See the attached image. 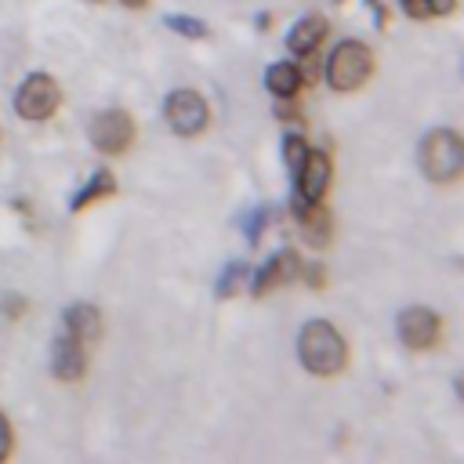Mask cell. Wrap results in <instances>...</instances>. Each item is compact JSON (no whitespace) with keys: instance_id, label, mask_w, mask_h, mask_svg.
<instances>
[{"instance_id":"1","label":"cell","mask_w":464,"mask_h":464,"mask_svg":"<svg viewBox=\"0 0 464 464\" xmlns=\"http://www.w3.org/2000/svg\"><path fill=\"white\" fill-rule=\"evenodd\" d=\"M297 359L315 377H337L348 366V344L334 323L312 319L297 334Z\"/></svg>"},{"instance_id":"2","label":"cell","mask_w":464,"mask_h":464,"mask_svg":"<svg viewBox=\"0 0 464 464\" xmlns=\"http://www.w3.org/2000/svg\"><path fill=\"white\" fill-rule=\"evenodd\" d=\"M373 51L362 44V40H341L330 58H326V83L337 91V94H348V91H359L370 76H373Z\"/></svg>"},{"instance_id":"3","label":"cell","mask_w":464,"mask_h":464,"mask_svg":"<svg viewBox=\"0 0 464 464\" xmlns=\"http://www.w3.org/2000/svg\"><path fill=\"white\" fill-rule=\"evenodd\" d=\"M420 170L428 174V181L450 185L460 178L464 170V141L457 130L439 127L420 141Z\"/></svg>"},{"instance_id":"4","label":"cell","mask_w":464,"mask_h":464,"mask_svg":"<svg viewBox=\"0 0 464 464\" xmlns=\"http://www.w3.org/2000/svg\"><path fill=\"white\" fill-rule=\"evenodd\" d=\"M62 105V87L51 72H29L22 80V87L14 91V112L22 120H33V123H44L58 112Z\"/></svg>"},{"instance_id":"5","label":"cell","mask_w":464,"mask_h":464,"mask_svg":"<svg viewBox=\"0 0 464 464\" xmlns=\"http://www.w3.org/2000/svg\"><path fill=\"white\" fill-rule=\"evenodd\" d=\"M87 134H91V145H94L102 156H123V152L134 145V120H130V112H123V109H102V112L91 120Z\"/></svg>"},{"instance_id":"6","label":"cell","mask_w":464,"mask_h":464,"mask_svg":"<svg viewBox=\"0 0 464 464\" xmlns=\"http://www.w3.org/2000/svg\"><path fill=\"white\" fill-rule=\"evenodd\" d=\"M163 116H167V123H170L174 134L192 138V134L207 130V123H210V105H207V98H203L199 91L181 87V91H174V94L167 98Z\"/></svg>"},{"instance_id":"7","label":"cell","mask_w":464,"mask_h":464,"mask_svg":"<svg viewBox=\"0 0 464 464\" xmlns=\"http://www.w3.org/2000/svg\"><path fill=\"white\" fill-rule=\"evenodd\" d=\"M399 337L410 352H431L442 337V315L424 308V304H413V308H402L399 312Z\"/></svg>"},{"instance_id":"8","label":"cell","mask_w":464,"mask_h":464,"mask_svg":"<svg viewBox=\"0 0 464 464\" xmlns=\"http://www.w3.org/2000/svg\"><path fill=\"white\" fill-rule=\"evenodd\" d=\"M297 276H301V257H297L294 246H283V250H276V254L254 272L250 294H254V297H265V294H272L276 286H290Z\"/></svg>"},{"instance_id":"9","label":"cell","mask_w":464,"mask_h":464,"mask_svg":"<svg viewBox=\"0 0 464 464\" xmlns=\"http://www.w3.org/2000/svg\"><path fill=\"white\" fill-rule=\"evenodd\" d=\"M330 178H334L330 156L319 152V149H308L304 163H301L297 174H294V188H297V196H301L304 203H323V196H326V188H330Z\"/></svg>"},{"instance_id":"10","label":"cell","mask_w":464,"mask_h":464,"mask_svg":"<svg viewBox=\"0 0 464 464\" xmlns=\"http://www.w3.org/2000/svg\"><path fill=\"white\" fill-rule=\"evenodd\" d=\"M51 370H54L58 381H80L87 373V344L62 334L54 341V352H51Z\"/></svg>"},{"instance_id":"11","label":"cell","mask_w":464,"mask_h":464,"mask_svg":"<svg viewBox=\"0 0 464 464\" xmlns=\"http://www.w3.org/2000/svg\"><path fill=\"white\" fill-rule=\"evenodd\" d=\"M326 33H330V25H326L323 14H304V18L294 22V29L286 36V47H290V54H315V47L326 40Z\"/></svg>"},{"instance_id":"12","label":"cell","mask_w":464,"mask_h":464,"mask_svg":"<svg viewBox=\"0 0 464 464\" xmlns=\"http://www.w3.org/2000/svg\"><path fill=\"white\" fill-rule=\"evenodd\" d=\"M65 334L91 348L102 337V312L94 304H69L65 308Z\"/></svg>"},{"instance_id":"13","label":"cell","mask_w":464,"mask_h":464,"mask_svg":"<svg viewBox=\"0 0 464 464\" xmlns=\"http://www.w3.org/2000/svg\"><path fill=\"white\" fill-rule=\"evenodd\" d=\"M297 225H301V236H304V243L308 246H326L330 243V210L323 207V203H308V207H301L297 214Z\"/></svg>"},{"instance_id":"14","label":"cell","mask_w":464,"mask_h":464,"mask_svg":"<svg viewBox=\"0 0 464 464\" xmlns=\"http://www.w3.org/2000/svg\"><path fill=\"white\" fill-rule=\"evenodd\" d=\"M265 83H268V91L276 94V98H297L301 94V87H304V72L294 65V62H276V65H268V72H265Z\"/></svg>"},{"instance_id":"15","label":"cell","mask_w":464,"mask_h":464,"mask_svg":"<svg viewBox=\"0 0 464 464\" xmlns=\"http://www.w3.org/2000/svg\"><path fill=\"white\" fill-rule=\"evenodd\" d=\"M109 196H116V178H112V170H109V167H102V170H94V174H91V181L83 185V192L72 199V214H80V210H87L91 203L109 199Z\"/></svg>"},{"instance_id":"16","label":"cell","mask_w":464,"mask_h":464,"mask_svg":"<svg viewBox=\"0 0 464 464\" xmlns=\"http://www.w3.org/2000/svg\"><path fill=\"white\" fill-rule=\"evenodd\" d=\"M163 25L174 29L178 36H188V40H203V36L210 33L207 22H199V18H192V14H163Z\"/></svg>"},{"instance_id":"17","label":"cell","mask_w":464,"mask_h":464,"mask_svg":"<svg viewBox=\"0 0 464 464\" xmlns=\"http://www.w3.org/2000/svg\"><path fill=\"white\" fill-rule=\"evenodd\" d=\"M272 221V210L261 203V207H254V210H246L243 218H239V225H243V236H246V243L250 246H257V239H261V232H265V225Z\"/></svg>"},{"instance_id":"18","label":"cell","mask_w":464,"mask_h":464,"mask_svg":"<svg viewBox=\"0 0 464 464\" xmlns=\"http://www.w3.org/2000/svg\"><path fill=\"white\" fill-rule=\"evenodd\" d=\"M243 279H246V261H228L225 272H221V279H218V297H221V301L232 297V294L243 286Z\"/></svg>"},{"instance_id":"19","label":"cell","mask_w":464,"mask_h":464,"mask_svg":"<svg viewBox=\"0 0 464 464\" xmlns=\"http://www.w3.org/2000/svg\"><path fill=\"white\" fill-rule=\"evenodd\" d=\"M304 156H308V141L301 134H286L283 138V160H286L290 174H297V167L304 163Z\"/></svg>"},{"instance_id":"20","label":"cell","mask_w":464,"mask_h":464,"mask_svg":"<svg viewBox=\"0 0 464 464\" xmlns=\"http://www.w3.org/2000/svg\"><path fill=\"white\" fill-rule=\"evenodd\" d=\"M399 7H402L410 18H417V22H428V18H435V11H431V0H399Z\"/></svg>"},{"instance_id":"21","label":"cell","mask_w":464,"mask_h":464,"mask_svg":"<svg viewBox=\"0 0 464 464\" xmlns=\"http://www.w3.org/2000/svg\"><path fill=\"white\" fill-rule=\"evenodd\" d=\"M11 450H14V435H11L7 417L0 413V460H4V457H11Z\"/></svg>"},{"instance_id":"22","label":"cell","mask_w":464,"mask_h":464,"mask_svg":"<svg viewBox=\"0 0 464 464\" xmlns=\"http://www.w3.org/2000/svg\"><path fill=\"white\" fill-rule=\"evenodd\" d=\"M304 279H308V286H312V290H323V286H326V268H323L319 261H312V265H308V272H304Z\"/></svg>"},{"instance_id":"23","label":"cell","mask_w":464,"mask_h":464,"mask_svg":"<svg viewBox=\"0 0 464 464\" xmlns=\"http://www.w3.org/2000/svg\"><path fill=\"white\" fill-rule=\"evenodd\" d=\"M4 312H7L11 319H18V315L25 312V297H7V301H4Z\"/></svg>"},{"instance_id":"24","label":"cell","mask_w":464,"mask_h":464,"mask_svg":"<svg viewBox=\"0 0 464 464\" xmlns=\"http://www.w3.org/2000/svg\"><path fill=\"white\" fill-rule=\"evenodd\" d=\"M453 7H457V0H431V11L435 14H450Z\"/></svg>"},{"instance_id":"25","label":"cell","mask_w":464,"mask_h":464,"mask_svg":"<svg viewBox=\"0 0 464 464\" xmlns=\"http://www.w3.org/2000/svg\"><path fill=\"white\" fill-rule=\"evenodd\" d=\"M120 4H123V7H134V11H138V7H145L149 0H120Z\"/></svg>"}]
</instances>
